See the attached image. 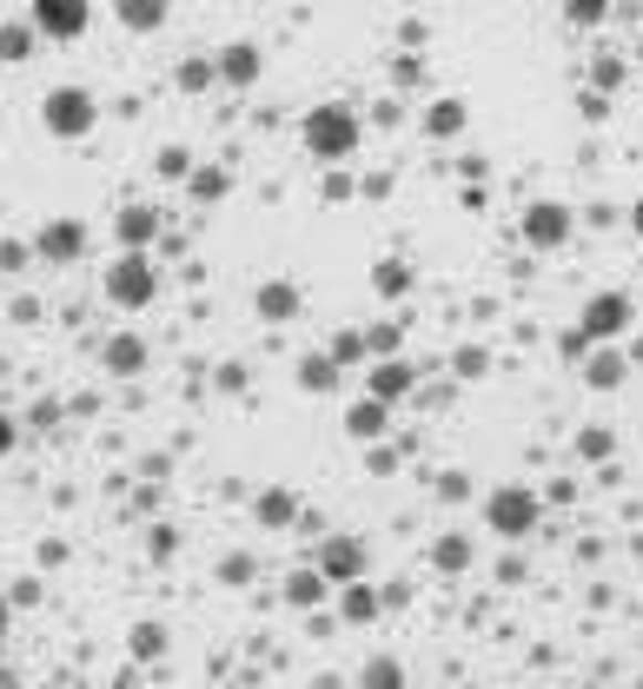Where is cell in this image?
Returning a JSON list of instances; mask_svg holds the SVG:
<instances>
[{
    "instance_id": "obj_16",
    "label": "cell",
    "mask_w": 643,
    "mask_h": 689,
    "mask_svg": "<svg viewBox=\"0 0 643 689\" xmlns=\"http://www.w3.org/2000/svg\"><path fill=\"white\" fill-rule=\"evenodd\" d=\"M106 365H113V372H139V365H146V345H139V338H113V345H106Z\"/></svg>"
},
{
    "instance_id": "obj_19",
    "label": "cell",
    "mask_w": 643,
    "mask_h": 689,
    "mask_svg": "<svg viewBox=\"0 0 643 689\" xmlns=\"http://www.w3.org/2000/svg\"><path fill=\"white\" fill-rule=\"evenodd\" d=\"M332 378H339V358H305V365H299V385H305V392H325Z\"/></svg>"
},
{
    "instance_id": "obj_11",
    "label": "cell",
    "mask_w": 643,
    "mask_h": 689,
    "mask_svg": "<svg viewBox=\"0 0 643 689\" xmlns=\"http://www.w3.org/2000/svg\"><path fill=\"white\" fill-rule=\"evenodd\" d=\"M219 73H226V80H239V86H246V80H252V73H259V46H246V40H232V46H226V53H219Z\"/></svg>"
},
{
    "instance_id": "obj_12",
    "label": "cell",
    "mask_w": 643,
    "mask_h": 689,
    "mask_svg": "<svg viewBox=\"0 0 643 689\" xmlns=\"http://www.w3.org/2000/svg\"><path fill=\"white\" fill-rule=\"evenodd\" d=\"M153 226H159V212H146V206H126V212H120V239H126V246H146Z\"/></svg>"
},
{
    "instance_id": "obj_27",
    "label": "cell",
    "mask_w": 643,
    "mask_h": 689,
    "mask_svg": "<svg viewBox=\"0 0 643 689\" xmlns=\"http://www.w3.org/2000/svg\"><path fill=\"white\" fill-rule=\"evenodd\" d=\"M378 292H405V265H378Z\"/></svg>"
},
{
    "instance_id": "obj_22",
    "label": "cell",
    "mask_w": 643,
    "mask_h": 689,
    "mask_svg": "<svg viewBox=\"0 0 643 689\" xmlns=\"http://www.w3.org/2000/svg\"><path fill=\"white\" fill-rule=\"evenodd\" d=\"M458 126H465V106L458 100H438L432 106V133H458Z\"/></svg>"
},
{
    "instance_id": "obj_28",
    "label": "cell",
    "mask_w": 643,
    "mask_h": 689,
    "mask_svg": "<svg viewBox=\"0 0 643 689\" xmlns=\"http://www.w3.org/2000/svg\"><path fill=\"white\" fill-rule=\"evenodd\" d=\"M618 372H624L618 358H598V365H591V385H618Z\"/></svg>"
},
{
    "instance_id": "obj_4",
    "label": "cell",
    "mask_w": 643,
    "mask_h": 689,
    "mask_svg": "<svg viewBox=\"0 0 643 689\" xmlns=\"http://www.w3.org/2000/svg\"><path fill=\"white\" fill-rule=\"evenodd\" d=\"M485 511H491V531H498V537H525V531L538 524V498H531L525 484L491 491V504H485Z\"/></svg>"
},
{
    "instance_id": "obj_9",
    "label": "cell",
    "mask_w": 643,
    "mask_h": 689,
    "mask_svg": "<svg viewBox=\"0 0 643 689\" xmlns=\"http://www.w3.org/2000/svg\"><path fill=\"white\" fill-rule=\"evenodd\" d=\"M80 246H86V226H80V219H53V226L40 232V252H46V259H73Z\"/></svg>"
},
{
    "instance_id": "obj_29",
    "label": "cell",
    "mask_w": 643,
    "mask_h": 689,
    "mask_svg": "<svg viewBox=\"0 0 643 689\" xmlns=\"http://www.w3.org/2000/svg\"><path fill=\"white\" fill-rule=\"evenodd\" d=\"M465 557H471V551H465V544H458V537H452V544H445V551H438V564H445V571H458V564H465Z\"/></svg>"
},
{
    "instance_id": "obj_2",
    "label": "cell",
    "mask_w": 643,
    "mask_h": 689,
    "mask_svg": "<svg viewBox=\"0 0 643 689\" xmlns=\"http://www.w3.org/2000/svg\"><path fill=\"white\" fill-rule=\"evenodd\" d=\"M40 119H46V133L80 139V133L93 126V93H86V86H53V93L40 100Z\"/></svg>"
},
{
    "instance_id": "obj_26",
    "label": "cell",
    "mask_w": 643,
    "mask_h": 689,
    "mask_svg": "<svg viewBox=\"0 0 643 689\" xmlns=\"http://www.w3.org/2000/svg\"><path fill=\"white\" fill-rule=\"evenodd\" d=\"M571 20H584V27L604 20V0H571Z\"/></svg>"
},
{
    "instance_id": "obj_10",
    "label": "cell",
    "mask_w": 643,
    "mask_h": 689,
    "mask_svg": "<svg viewBox=\"0 0 643 689\" xmlns=\"http://www.w3.org/2000/svg\"><path fill=\"white\" fill-rule=\"evenodd\" d=\"M405 392H412V365H398V358L385 365V358H378V372H372V398L392 405V398H405Z\"/></svg>"
},
{
    "instance_id": "obj_21",
    "label": "cell",
    "mask_w": 643,
    "mask_h": 689,
    "mask_svg": "<svg viewBox=\"0 0 643 689\" xmlns=\"http://www.w3.org/2000/svg\"><path fill=\"white\" fill-rule=\"evenodd\" d=\"M27 46H33V27H13V20H7V27H0V60H20Z\"/></svg>"
},
{
    "instance_id": "obj_7",
    "label": "cell",
    "mask_w": 643,
    "mask_h": 689,
    "mask_svg": "<svg viewBox=\"0 0 643 689\" xmlns=\"http://www.w3.org/2000/svg\"><path fill=\"white\" fill-rule=\"evenodd\" d=\"M624 319H631V299H624V292H604V299L584 305V338H618Z\"/></svg>"
},
{
    "instance_id": "obj_17",
    "label": "cell",
    "mask_w": 643,
    "mask_h": 689,
    "mask_svg": "<svg viewBox=\"0 0 643 689\" xmlns=\"http://www.w3.org/2000/svg\"><path fill=\"white\" fill-rule=\"evenodd\" d=\"M359 683H365V689H405V670H398V664H392V657H372V664H365V677H359Z\"/></svg>"
},
{
    "instance_id": "obj_1",
    "label": "cell",
    "mask_w": 643,
    "mask_h": 689,
    "mask_svg": "<svg viewBox=\"0 0 643 689\" xmlns=\"http://www.w3.org/2000/svg\"><path fill=\"white\" fill-rule=\"evenodd\" d=\"M305 146H312L319 159H345V153L359 146V113L339 106V100H332V106H312V113H305Z\"/></svg>"
},
{
    "instance_id": "obj_5",
    "label": "cell",
    "mask_w": 643,
    "mask_h": 689,
    "mask_svg": "<svg viewBox=\"0 0 643 689\" xmlns=\"http://www.w3.org/2000/svg\"><path fill=\"white\" fill-rule=\"evenodd\" d=\"M86 20H93V7H86V0H33V33L73 40V33H86Z\"/></svg>"
},
{
    "instance_id": "obj_20",
    "label": "cell",
    "mask_w": 643,
    "mask_h": 689,
    "mask_svg": "<svg viewBox=\"0 0 643 689\" xmlns=\"http://www.w3.org/2000/svg\"><path fill=\"white\" fill-rule=\"evenodd\" d=\"M133 657H139V664L166 657V630H159V624H139V630H133Z\"/></svg>"
},
{
    "instance_id": "obj_25",
    "label": "cell",
    "mask_w": 643,
    "mask_h": 689,
    "mask_svg": "<svg viewBox=\"0 0 643 689\" xmlns=\"http://www.w3.org/2000/svg\"><path fill=\"white\" fill-rule=\"evenodd\" d=\"M186 166H193V159H186L179 146H166V153H159V173H166V179H186Z\"/></svg>"
},
{
    "instance_id": "obj_23",
    "label": "cell",
    "mask_w": 643,
    "mask_h": 689,
    "mask_svg": "<svg viewBox=\"0 0 643 689\" xmlns=\"http://www.w3.org/2000/svg\"><path fill=\"white\" fill-rule=\"evenodd\" d=\"M259 518H266V524H286V518H292V498H286V491H266V498H259Z\"/></svg>"
},
{
    "instance_id": "obj_31",
    "label": "cell",
    "mask_w": 643,
    "mask_h": 689,
    "mask_svg": "<svg viewBox=\"0 0 643 689\" xmlns=\"http://www.w3.org/2000/svg\"><path fill=\"white\" fill-rule=\"evenodd\" d=\"M0 630H7V597H0Z\"/></svg>"
},
{
    "instance_id": "obj_18",
    "label": "cell",
    "mask_w": 643,
    "mask_h": 689,
    "mask_svg": "<svg viewBox=\"0 0 643 689\" xmlns=\"http://www.w3.org/2000/svg\"><path fill=\"white\" fill-rule=\"evenodd\" d=\"M120 20H126V27H139V33H153L166 13H159V0H126V7H120Z\"/></svg>"
},
{
    "instance_id": "obj_6",
    "label": "cell",
    "mask_w": 643,
    "mask_h": 689,
    "mask_svg": "<svg viewBox=\"0 0 643 689\" xmlns=\"http://www.w3.org/2000/svg\"><path fill=\"white\" fill-rule=\"evenodd\" d=\"M359 571H365V544L359 537H332L319 551V577L325 584H359Z\"/></svg>"
},
{
    "instance_id": "obj_15",
    "label": "cell",
    "mask_w": 643,
    "mask_h": 689,
    "mask_svg": "<svg viewBox=\"0 0 643 689\" xmlns=\"http://www.w3.org/2000/svg\"><path fill=\"white\" fill-rule=\"evenodd\" d=\"M259 312H266V319H292V312H299V292H292V285H266V292H259Z\"/></svg>"
},
{
    "instance_id": "obj_3",
    "label": "cell",
    "mask_w": 643,
    "mask_h": 689,
    "mask_svg": "<svg viewBox=\"0 0 643 689\" xmlns=\"http://www.w3.org/2000/svg\"><path fill=\"white\" fill-rule=\"evenodd\" d=\"M153 292H159V279H153L146 252H120L113 272H106V299H113V305H146Z\"/></svg>"
},
{
    "instance_id": "obj_13",
    "label": "cell",
    "mask_w": 643,
    "mask_h": 689,
    "mask_svg": "<svg viewBox=\"0 0 643 689\" xmlns=\"http://www.w3.org/2000/svg\"><path fill=\"white\" fill-rule=\"evenodd\" d=\"M345 425H352V438H378V431H385V405H378V398H365V405H352V418H345Z\"/></svg>"
},
{
    "instance_id": "obj_8",
    "label": "cell",
    "mask_w": 643,
    "mask_h": 689,
    "mask_svg": "<svg viewBox=\"0 0 643 689\" xmlns=\"http://www.w3.org/2000/svg\"><path fill=\"white\" fill-rule=\"evenodd\" d=\"M525 232H531V246H564V239H571V212H564L558 199H545V206L525 212Z\"/></svg>"
},
{
    "instance_id": "obj_24",
    "label": "cell",
    "mask_w": 643,
    "mask_h": 689,
    "mask_svg": "<svg viewBox=\"0 0 643 689\" xmlns=\"http://www.w3.org/2000/svg\"><path fill=\"white\" fill-rule=\"evenodd\" d=\"M345 591H352V597H345V617H372V610H378V597H372L365 584H345Z\"/></svg>"
},
{
    "instance_id": "obj_14",
    "label": "cell",
    "mask_w": 643,
    "mask_h": 689,
    "mask_svg": "<svg viewBox=\"0 0 643 689\" xmlns=\"http://www.w3.org/2000/svg\"><path fill=\"white\" fill-rule=\"evenodd\" d=\"M286 597H292L299 610H312V604L325 597V577H319V571H299V577H286Z\"/></svg>"
},
{
    "instance_id": "obj_30",
    "label": "cell",
    "mask_w": 643,
    "mask_h": 689,
    "mask_svg": "<svg viewBox=\"0 0 643 689\" xmlns=\"http://www.w3.org/2000/svg\"><path fill=\"white\" fill-rule=\"evenodd\" d=\"M13 451V418H0V458Z\"/></svg>"
}]
</instances>
